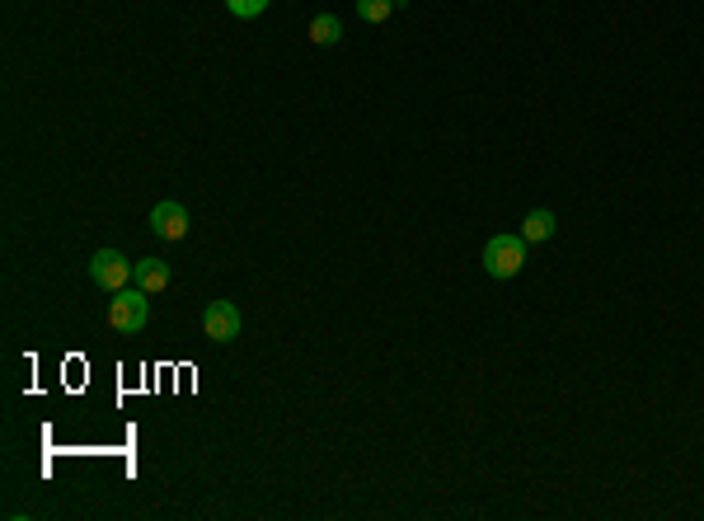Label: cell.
Masks as SVG:
<instances>
[{
	"label": "cell",
	"mask_w": 704,
	"mask_h": 521,
	"mask_svg": "<svg viewBox=\"0 0 704 521\" xmlns=\"http://www.w3.org/2000/svg\"><path fill=\"white\" fill-rule=\"evenodd\" d=\"M484 273L507 282V277H517L526 268V235H489V245H484Z\"/></svg>",
	"instance_id": "obj_1"
},
{
	"label": "cell",
	"mask_w": 704,
	"mask_h": 521,
	"mask_svg": "<svg viewBox=\"0 0 704 521\" xmlns=\"http://www.w3.org/2000/svg\"><path fill=\"white\" fill-rule=\"evenodd\" d=\"M554 212H545V207H536V212H526V221H521V235H526V245H540V240H550L554 235Z\"/></svg>",
	"instance_id": "obj_7"
},
{
	"label": "cell",
	"mask_w": 704,
	"mask_h": 521,
	"mask_svg": "<svg viewBox=\"0 0 704 521\" xmlns=\"http://www.w3.org/2000/svg\"><path fill=\"white\" fill-rule=\"evenodd\" d=\"M390 10H395V0H357V15L367 19V24H381V19H390Z\"/></svg>",
	"instance_id": "obj_9"
},
{
	"label": "cell",
	"mask_w": 704,
	"mask_h": 521,
	"mask_svg": "<svg viewBox=\"0 0 704 521\" xmlns=\"http://www.w3.org/2000/svg\"><path fill=\"white\" fill-rule=\"evenodd\" d=\"M132 268H137V263H127L123 254H118V249H99V254H94V259H90V277H94V287H104L108 296H113V292H123L127 282H132Z\"/></svg>",
	"instance_id": "obj_3"
},
{
	"label": "cell",
	"mask_w": 704,
	"mask_h": 521,
	"mask_svg": "<svg viewBox=\"0 0 704 521\" xmlns=\"http://www.w3.org/2000/svg\"><path fill=\"white\" fill-rule=\"evenodd\" d=\"M240 310L230 306V301H212V306L202 310V334L212 338V343H235L240 338Z\"/></svg>",
	"instance_id": "obj_4"
},
{
	"label": "cell",
	"mask_w": 704,
	"mask_h": 521,
	"mask_svg": "<svg viewBox=\"0 0 704 521\" xmlns=\"http://www.w3.org/2000/svg\"><path fill=\"white\" fill-rule=\"evenodd\" d=\"M132 282H137L141 292H165L169 287V263L165 259H141L137 268H132Z\"/></svg>",
	"instance_id": "obj_6"
},
{
	"label": "cell",
	"mask_w": 704,
	"mask_h": 521,
	"mask_svg": "<svg viewBox=\"0 0 704 521\" xmlns=\"http://www.w3.org/2000/svg\"><path fill=\"white\" fill-rule=\"evenodd\" d=\"M151 292H141V287H123V292H113L108 301V329H118V334H141L146 324H151Z\"/></svg>",
	"instance_id": "obj_2"
},
{
	"label": "cell",
	"mask_w": 704,
	"mask_h": 521,
	"mask_svg": "<svg viewBox=\"0 0 704 521\" xmlns=\"http://www.w3.org/2000/svg\"><path fill=\"white\" fill-rule=\"evenodd\" d=\"M338 38H343V24H338L334 15H315V19H310V43L334 47Z\"/></svg>",
	"instance_id": "obj_8"
},
{
	"label": "cell",
	"mask_w": 704,
	"mask_h": 521,
	"mask_svg": "<svg viewBox=\"0 0 704 521\" xmlns=\"http://www.w3.org/2000/svg\"><path fill=\"white\" fill-rule=\"evenodd\" d=\"M151 230L160 235V240H184L188 235V207H179V202H155Z\"/></svg>",
	"instance_id": "obj_5"
},
{
	"label": "cell",
	"mask_w": 704,
	"mask_h": 521,
	"mask_svg": "<svg viewBox=\"0 0 704 521\" xmlns=\"http://www.w3.org/2000/svg\"><path fill=\"white\" fill-rule=\"evenodd\" d=\"M268 5H273V0H226V10L235 19H259Z\"/></svg>",
	"instance_id": "obj_10"
}]
</instances>
